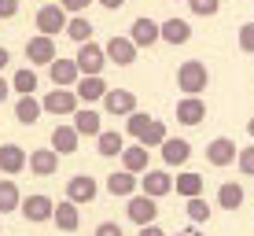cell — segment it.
<instances>
[{
    "label": "cell",
    "mask_w": 254,
    "mask_h": 236,
    "mask_svg": "<svg viewBox=\"0 0 254 236\" xmlns=\"http://www.w3.org/2000/svg\"><path fill=\"white\" fill-rule=\"evenodd\" d=\"M191 11L195 15H217V7H221V0H188Z\"/></svg>",
    "instance_id": "cell-36"
},
{
    "label": "cell",
    "mask_w": 254,
    "mask_h": 236,
    "mask_svg": "<svg viewBox=\"0 0 254 236\" xmlns=\"http://www.w3.org/2000/svg\"><path fill=\"white\" fill-rule=\"evenodd\" d=\"M103 56H107V63L129 67V63L136 59V45H133L129 37H118V33H115V37H111L107 45H103Z\"/></svg>",
    "instance_id": "cell-12"
},
{
    "label": "cell",
    "mask_w": 254,
    "mask_h": 236,
    "mask_svg": "<svg viewBox=\"0 0 254 236\" xmlns=\"http://www.w3.org/2000/svg\"><path fill=\"white\" fill-rule=\"evenodd\" d=\"M41 111H48V115H56V118H70L77 111L74 89H52L45 100H41Z\"/></svg>",
    "instance_id": "cell-3"
},
{
    "label": "cell",
    "mask_w": 254,
    "mask_h": 236,
    "mask_svg": "<svg viewBox=\"0 0 254 236\" xmlns=\"http://www.w3.org/2000/svg\"><path fill=\"white\" fill-rule=\"evenodd\" d=\"M236 144L229 141V137H214V141L206 144V159H210V166H232L236 162Z\"/></svg>",
    "instance_id": "cell-16"
},
{
    "label": "cell",
    "mask_w": 254,
    "mask_h": 236,
    "mask_svg": "<svg viewBox=\"0 0 254 236\" xmlns=\"http://www.w3.org/2000/svg\"><path fill=\"white\" fill-rule=\"evenodd\" d=\"M26 166H30V173H37V177H52V173L59 170V155L52 152V148H37V152H30Z\"/></svg>",
    "instance_id": "cell-15"
},
{
    "label": "cell",
    "mask_w": 254,
    "mask_h": 236,
    "mask_svg": "<svg viewBox=\"0 0 254 236\" xmlns=\"http://www.w3.org/2000/svg\"><path fill=\"white\" fill-rule=\"evenodd\" d=\"M177 236H195V233H177Z\"/></svg>",
    "instance_id": "cell-47"
},
{
    "label": "cell",
    "mask_w": 254,
    "mask_h": 236,
    "mask_svg": "<svg viewBox=\"0 0 254 236\" xmlns=\"http://www.w3.org/2000/svg\"><path fill=\"white\" fill-rule=\"evenodd\" d=\"M19 203H22V192H19V185H15L11 177H4V181H0V214L19 211Z\"/></svg>",
    "instance_id": "cell-28"
},
{
    "label": "cell",
    "mask_w": 254,
    "mask_h": 236,
    "mask_svg": "<svg viewBox=\"0 0 254 236\" xmlns=\"http://www.w3.org/2000/svg\"><path fill=\"white\" fill-rule=\"evenodd\" d=\"M77 141H81V137L74 133V126H56V129H52V152H56V155H74Z\"/></svg>",
    "instance_id": "cell-24"
},
{
    "label": "cell",
    "mask_w": 254,
    "mask_h": 236,
    "mask_svg": "<svg viewBox=\"0 0 254 236\" xmlns=\"http://www.w3.org/2000/svg\"><path fill=\"white\" fill-rule=\"evenodd\" d=\"M247 133H251V141H254V118L247 122Z\"/></svg>",
    "instance_id": "cell-46"
},
{
    "label": "cell",
    "mask_w": 254,
    "mask_h": 236,
    "mask_svg": "<svg viewBox=\"0 0 254 236\" xmlns=\"http://www.w3.org/2000/svg\"><path fill=\"white\" fill-rule=\"evenodd\" d=\"M236 162H240V170L247 173V177H254V148H243V152L236 155Z\"/></svg>",
    "instance_id": "cell-37"
},
{
    "label": "cell",
    "mask_w": 254,
    "mask_h": 236,
    "mask_svg": "<svg viewBox=\"0 0 254 236\" xmlns=\"http://www.w3.org/2000/svg\"><path fill=\"white\" fill-rule=\"evenodd\" d=\"M159 37L170 41V45H188L191 41V26L185 19H166V22H159Z\"/></svg>",
    "instance_id": "cell-22"
},
{
    "label": "cell",
    "mask_w": 254,
    "mask_h": 236,
    "mask_svg": "<svg viewBox=\"0 0 254 236\" xmlns=\"http://www.w3.org/2000/svg\"><path fill=\"white\" fill-rule=\"evenodd\" d=\"M166 137H170V133H166V126H162L159 118H151V126H147L144 133H140V144H144L147 152H151V148H159V144L166 141Z\"/></svg>",
    "instance_id": "cell-33"
},
{
    "label": "cell",
    "mask_w": 254,
    "mask_h": 236,
    "mask_svg": "<svg viewBox=\"0 0 254 236\" xmlns=\"http://www.w3.org/2000/svg\"><path fill=\"white\" fill-rule=\"evenodd\" d=\"M188 218H191V222H206V218H210V207H206V199L203 196H195V199H188Z\"/></svg>",
    "instance_id": "cell-35"
},
{
    "label": "cell",
    "mask_w": 254,
    "mask_h": 236,
    "mask_svg": "<svg viewBox=\"0 0 254 236\" xmlns=\"http://www.w3.org/2000/svg\"><path fill=\"white\" fill-rule=\"evenodd\" d=\"M7 59H11V52H7L4 45H0V71H4V67H7Z\"/></svg>",
    "instance_id": "cell-45"
},
{
    "label": "cell",
    "mask_w": 254,
    "mask_h": 236,
    "mask_svg": "<svg viewBox=\"0 0 254 236\" xmlns=\"http://www.w3.org/2000/svg\"><path fill=\"white\" fill-rule=\"evenodd\" d=\"M89 4H92V0H59V7H63L66 15H81Z\"/></svg>",
    "instance_id": "cell-39"
},
{
    "label": "cell",
    "mask_w": 254,
    "mask_h": 236,
    "mask_svg": "<svg viewBox=\"0 0 254 236\" xmlns=\"http://www.w3.org/2000/svg\"><path fill=\"white\" fill-rule=\"evenodd\" d=\"M26 148L22 144H0V173H7V177H15V173L26 170Z\"/></svg>",
    "instance_id": "cell-14"
},
{
    "label": "cell",
    "mask_w": 254,
    "mask_h": 236,
    "mask_svg": "<svg viewBox=\"0 0 254 236\" xmlns=\"http://www.w3.org/2000/svg\"><path fill=\"white\" fill-rule=\"evenodd\" d=\"M206 85H210L206 63H199V59H185V63L177 67V89H185L188 96H199Z\"/></svg>",
    "instance_id": "cell-1"
},
{
    "label": "cell",
    "mask_w": 254,
    "mask_h": 236,
    "mask_svg": "<svg viewBox=\"0 0 254 236\" xmlns=\"http://www.w3.org/2000/svg\"><path fill=\"white\" fill-rule=\"evenodd\" d=\"M41 115H45V111H41L37 96H19V103H15V118H19L22 126H37Z\"/></svg>",
    "instance_id": "cell-25"
},
{
    "label": "cell",
    "mask_w": 254,
    "mask_h": 236,
    "mask_svg": "<svg viewBox=\"0 0 254 236\" xmlns=\"http://www.w3.org/2000/svg\"><path fill=\"white\" fill-rule=\"evenodd\" d=\"M66 19H70V15H66L59 4H45V7H37V30L45 33V37H56L59 30H66Z\"/></svg>",
    "instance_id": "cell-8"
},
{
    "label": "cell",
    "mask_w": 254,
    "mask_h": 236,
    "mask_svg": "<svg viewBox=\"0 0 254 236\" xmlns=\"http://www.w3.org/2000/svg\"><path fill=\"white\" fill-rule=\"evenodd\" d=\"M122 170L129 173H144L147 170V148L136 144V148H122Z\"/></svg>",
    "instance_id": "cell-27"
},
{
    "label": "cell",
    "mask_w": 254,
    "mask_h": 236,
    "mask_svg": "<svg viewBox=\"0 0 254 236\" xmlns=\"http://www.w3.org/2000/svg\"><path fill=\"white\" fill-rule=\"evenodd\" d=\"M7 96H11V81H4V78H0V103H4Z\"/></svg>",
    "instance_id": "cell-43"
},
{
    "label": "cell",
    "mask_w": 254,
    "mask_h": 236,
    "mask_svg": "<svg viewBox=\"0 0 254 236\" xmlns=\"http://www.w3.org/2000/svg\"><path fill=\"white\" fill-rule=\"evenodd\" d=\"M26 59H30L33 67H48L52 59H56V41L45 37V33L30 37V41H26Z\"/></svg>",
    "instance_id": "cell-9"
},
{
    "label": "cell",
    "mask_w": 254,
    "mask_h": 236,
    "mask_svg": "<svg viewBox=\"0 0 254 236\" xmlns=\"http://www.w3.org/2000/svg\"><path fill=\"white\" fill-rule=\"evenodd\" d=\"M100 4H103V7H107V11H118V7H122V4H126V0H100Z\"/></svg>",
    "instance_id": "cell-44"
},
{
    "label": "cell",
    "mask_w": 254,
    "mask_h": 236,
    "mask_svg": "<svg viewBox=\"0 0 254 236\" xmlns=\"http://www.w3.org/2000/svg\"><path fill=\"white\" fill-rule=\"evenodd\" d=\"M159 148H162L166 166H185V162L191 159V144H188V141H181V137H166Z\"/></svg>",
    "instance_id": "cell-19"
},
{
    "label": "cell",
    "mask_w": 254,
    "mask_h": 236,
    "mask_svg": "<svg viewBox=\"0 0 254 236\" xmlns=\"http://www.w3.org/2000/svg\"><path fill=\"white\" fill-rule=\"evenodd\" d=\"M19 211H22L26 222L41 225V222H52V211H56V203H52L45 192H33V196H26L22 203H19Z\"/></svg>",
    "instance_id": "cell-4"
},
{
    "label": "cell",
    "mask_w": 254,
    "mask_h": 236,
    "mask_svg": "<svg viewBox=\"0 0 254 236\" xmlns=\"http://www.w3.org/2000/svg\"><path fill=\"white\" fill-rule=\"evenodd\" d=\"M48 78L56 81V89H74L81 74H77V63H74V59H59V56H56V59L48 63Z\"/></svg>",
    "instance_id": "cell-11"
},
{
    "label": "cell",
    "mask_w": 254,
    "mask_h": 236,
    "mask_svg": "<svg viewBox=\"0 0 254 236\" xmlns=\"http://www.w3.org/2000/svg\"><path fill=\"white\" fill-rule=\"evenodd\" d=\"M122 148H126V137H122L118 129H103V133L96 137V152H100L103 159H115V155H122Z\"/></svg>",
    "instance_id": "cell-26"
},
{
    "label": "cell",
    "mask_w": 254,
    "mask_h": 236,
    "mask_svg": "<svg viewBox=\"0 0 254 236\" xmlns=\"http://www.w3.org/2000/svg\"><path fill=\"white\" fill-rule=\"evenodd\" d=\"M103 107H107V115H115V118L122 115V118H126V115L136 111V96L129 89H107V92H103Z\"/></svg>",
    "instance_id": "cell-10"
},
{
    "label": "cell",
    "mask_w": 254,
    "mask_h": 236,
    "mask_svg": "<svg viewBox=\"0 0 254 236\" xmlns=\"http://www.w3.org/2000/svg\"><path fill=\"white\" fill-rule=\"evenodd\" d=\"M147 126H151V115H144V111H133V115H126V129L136 137V141H140V133H144Z\"/></svg>",
    "instance_id": "cell-34"
},
{
    "label": "cell",
    "mask_w": 254,
    "mask_h": 236,
    "mask_svg": "<svg viewBox=\"0 0 254 236\" xmlns=\"http://www.w3.org/2000/svg\"><path fill=\"white\" fill-rule=\"evenodd\" d=\"M240 48L243 52H254V22L240 26Z\"/></svg>",
    "instance_id": "cell-38"
},
{
    "label": "cell",
    "mask_w": 254,
    "mask_h": 236,
    "mask_svg": "<svg viewBox=\"0 0 254 236\" xmlns=\"http://www.w3.org/2000/svg\"><path fill=\"white\" fill-rule=\"evenodd\" d=\"M70 118H74V133L77 137H100L103 133V122H100V115H96L92 107H77Z\"/></svg>",
    "instance_id": "cell-17"
},
{
    "label": "cell",
    "mask_w": 254,
    "mask_h": 236,
    "mask_svg": "<svg viewBox=\"0 0 254 236\" xmlns=\"http://www.w3.org/2000/svg\"><path fill=\"white\" fill-rule=\"evenodd\" d=\"M136 236H166L162 229H159V225H140V233Z\"/></svg>",
    "instance_id": "cell-42"
},
{
    "label": "cell",
    "mask_w": 254,
    "mask_h": 236,
    "mask_svg": "<svg viewBox=\"0 0 254 236\" xmlns=\"http://www.w3.org/2000/svg\"><path fill=\"white\" fill-rule=\"evenodd\" d=\"M126 214H129L133 225H155V218H159V199L144 196V192H140V196H129Z\"/></svg>",
    "instance_id": "cell-5"
},
{
    "label": "cell",
    "mask_w": 254,
    "mask_h": 236,
    "mask_svg": "<svg viewBox=\"0 0 254 236\" xmlns=\"http://www.w3.org/2000/svg\"><path fill=\"white\" fill-rule=\"evenodd\" d=\"M103 92H107V81H103V74H89V78H77V85H74V96H77V103H92L96 100H103Z\"/></svg>",
    "instance_id": "cell-13"
},
{
    "label": "cell",
    "mask_w": 254,
    "mask_h": 236,
    "mask_svg": "<svg viewBox=\"0 0 254 236\" xmlns=\"http://www.w3.org/2000/svg\"><path fill=\"white\" fill-rule=\"evenodd\" d=\"M100 196V185H96V177H89V173H74V177L66 181V199L70 203H92V199Z\"/></svg>",
    "instance_id": "cell-6"
},
{
    "label": "cell",
    "mask_w": 254,
    "mask_h": 236,
    "mask_svg": "<svg viewBox=\"0 0 254 236\" xmlns=\"http://www.w3.org/2000/svg\"><path fill=\"white\" fill-rule=\"evenodd\" d=\"M77 74L89 78V74H103V67H107V56H103V45H96V41H85V45H77Z\"/></svg>",
    "instance_id": "cell-2"
},
{
    "label": "cell",
    "mask_w": 254,
    "mask_h": 236,
    "mask_svg": "<svg viewBox=\"0 0 254 236\" xmlns=\"http://www.w3.org/2000/svg\"><path fill=\"white\" fill-rule=\"evenodd\" d=\"M140 192L151 196V199H162V196L173 192V177L166 170H144V173H140Z\"/></svg>",
    "instance_id": "cell-7"
},
{
    "label": "cell",
    "mask_w": 254,
    "mask_h": 236,
    "mask_svg": "<svg viewBox=\"0 0 254 236\" xmlns=\"http://www.w3.org/2000/svg\"><path fill=\"white\" fill-rule=\"evenodd\" d=\"M19 15V0H0V19H15Z\"/></svg>",
    "instance_id": "cell-41"
},
{
    "label": "cell",
    "mask_w": 254,
    "mask_h": 236,
    "mask_svg": "<svg viewBox=\"0 0 254 236\" xmlns=\"http://www.w3.org/2000/svg\"><path fill=\"white\" fill-rule=\"evenodd\" d=\"M217 207H225V211H240V207H243V188L236 185V181L221 185V188H217Z\"/></svg>",
    "instance_id": "cell-31"
},
{
    "label": "cell",
    "mask_w": 254,
    "mask_h": 236,
    "mask_svg": "<svg viewBox=\"0 0 254 236\" xmlns=\"http://www.w3.org/2000/svg\"><path fill=\"white\" fill-rule=\"evenodd\" d=\"M11 89L19 92V96H33V92H37V74H33L30 67L15 71V78H11Z\"/></svg>",
    "instance_id": "cell-32"
},
{
    "label": "cell",
    "mask_w": 254,
    "mask_h": 236,
    "mask_svg": "<svg viewBox=\"0 0 254 236\" xmlns=\"http://www.w3.org/2000/svg\"><path fill=\"white\" fill-rule=\"evenodd\" d=\"M203 118H206V103L199 100V96H185V100L177 103V122L181 126H199Z\"/></svg>",
    "instance_id": "cell-20"
},
{
    "label": "cell",
    "mask_w": 254,
    "mask_h": 236,
    "mask_svg": "<svg viewBox=\"0 0 254 236\" xmlns=\"http://www.w3.org/2000/svg\"><path fill=\"white\" fill-rule=\"evenodd\" d=\"M129 41H133L136 48H151L155 41H162V37H159V22H155V19H136Z\"/></svg>",
    "instance_id": "cell-21"
},
{
    "label": "cell",
    "mask_w": 254,
    "mask_h": 236,
    "mask_svg": "<svg viewBox=\"0 0 254 236\" xmlns=\"http://www.w3.org/2000/svg\"><path fill=\"white\" fill-rule=\"evenodd\" d=\"M136 188H140V177H136V173H129V170H115L107 177V192H111V196L129 199V196H136Z\"/></svg>",
    "instance_id": "cell-18"
},
{
    "label": "cell",
    "mask_w": 254,
    "mask_h": 236,
    "mask_svg": "<svg viewBox=\"0 0 254 236\" xmlns=\"http://www.w3.org/2000/svg\"><path fill=\"white\" fill-rule=\"evenodd\" d=\"M173 188H177V196L195 199V196H203V177L188 170V173H181V177H173Z\"/></svg>",
    "instance_id": "cell-30"
},
{
    "label": "cell",
    "mask_w": 254,
    "mask_h": 236,
    "mask_svg": "<svg viewBox=\"0 0 254 236\" xmlns=\"http://www.w3.org/2000/svg\"><path fill=\"white\" fill-rule=\"evenodd\" d=\"M96 236H126V233H122L118 222H100L96 225Z\"/></svg>",
    "instance_id": "cell-40"
},
{
    "label": "cell",
    "mask_w": 254,
    "mask_h": 236,
    "mask_svg": "<svg viewBox=\"0 0 254 236\" xmlns=\"http://www.w3.org/2000/svg\"><path fill=\"white\" fill-rule=\"evenodd\" d=\"M63 33H66L70 41H77V45H85V41H92V22L85 19V15H70Z\"/></svg>",
    "instance_id": "cell-29"
},
{
    "label": "cell",
    "mask_w": 254,
    "mask_h": 236,
    "mask_svg": "<svg viewBox=\"0 0 254 236\" xmlns=\"http://www.w3.org/2000/svg\"><path fill=\"white\" fill-rule=\"evenodd\" d=\"M52 222L59 225L63 233H77V225H81V214H77V203H70V199H63V203H56V211H52Z\"/></svg>",
    "instance_id": "cell-23"
}]
</instances>
